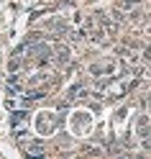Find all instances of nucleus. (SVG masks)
Instances as JSON below:
<instances>
[{
  "mask_svg": "<svg viewBox=\"0 0 151 159\" xmlns=\"http://www.w3.org/2000/svg\"><path fill=\"white\" fill-rule=\"evenodd\" d=\"M113 69H115V64L110 62V64H92V67H90V72L100 77V75H105V72H113Z\"/></svg>",
  "mask_w": 151,
  "mask_h": 159,
  "instance_id": "1",
  "label": "nucleus"
},
{
  "mask_svg": "<svg viewBox=\"0 0 151 159\" xmlns=\"http://www.w3.org/2000/svg\"><path fill=\"white\" fill-rule=\"evenodd\" d=\"M28 123V113L26 111H16L13 113V126H26Z\"/></svg>",
  "mask_w": 151,
  "mask_h": 159,
  "instance_id": "2",
  "label": "nucleus"
},
{
  "mask_svg": "<svg viewBox=\"0 0 151 159\" xmlns=\"http://www.w3.org/2000/svg\"><path fill=\"white\" fill-rule=\"evenodd\" d=\"M54 54L62 59V62H67V59H69V49H67L64 44H56V46H54Z\"/></svg>",
  "mask_w": 151,
  "mask_h": 159,
  "instance_id": "3",
  "label": "nucleus"
},
{
  "mask_svg": "<svg viewBox=\"0 0 151 159\" xmlns=\"http://www.w3.org/2000/svg\"><path fill=\"white\" fill-rule=\"evenodd\" d=\"M138 3V0H120V5H123V8H128V5H136Z\"/></svg>",
  "mask_w": 151,
  "mask_h": 159,
  "instance_id": "4",
  "label": "nucleus"
}]
</instances>
